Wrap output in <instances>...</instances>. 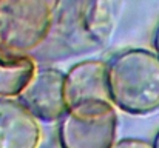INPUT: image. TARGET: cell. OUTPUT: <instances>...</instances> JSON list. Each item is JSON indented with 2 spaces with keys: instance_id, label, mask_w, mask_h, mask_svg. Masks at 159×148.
<instances>
[{
  "instance_id": "6da1fadb",
  "label": "cell",
  "mask_w": 159,
  "mask_h": 148,
  "mask_svg": "<svg viewBox=\"0 0 159 148\" xmlns=\"http://www.w3.org/2000/svg\"><path fill=\"white\" fill-rule=\"evenodd\" d=\"M110 99L116 108L131 116H147L159 110V57L145 48L122 51L108 63Z\"/></svg>"
},
{
  "instance_id": "7a4b0ae2",
  "label": "cell",
  "mask_w": 159,
  "mask_h": 148,
  "mask_svg": "<svg viewBox=\"0 0 159 148\" xmlns=\"http://www.w3.org/2000/svg\"><path fill=\"white\" fill-rule=\"evenodd\" d=\"M110 0H65L54 28L40 47L47 57H65L94 51L113 31Z\"/></svg>"
},
{
  "instance_id": "3957f363",
  "label": "cell",
  "mask_w": 159,
  "mask_h": 148,
  "mask_svg": "<svg viewBox=\"0 0 159 148\" xmlns=\"http://www.w3.org/2000/svg\"><path fill=\"white\" fill-rule=\"evenodd\" d=\"M65 0H0V48L33 52L50 37Z\"/></svg>"
},
{
  "instance_id": "277c9868",
  "label": "cell",
  "mask_w": 159,
  "mask_h": 148,
  "mask_svg": "<svg viewBox=\"0 0 159 148\" xmlns=\"http://www.w3.org/2000/svg\"><path fill=\"white\" fill-rule=\"evenodd\" d=\"M117 113L111 100L90 99L71 105L59 120L62 148H110L116 142Z\"/></svg>"
},
{
  "instance_id": "5b68a950",
  "label": "cell",
  "mask_w": 159,
  "mask_h": 148,
  "mask_svg": "<svg viewBox=\"0 0 159 148\" xmlns=\"http://www.w3.org/2000/svg\"><path fill=\"white\" fill-rule=\"evenodd\" d=\"M63 77L60 70L51 66L39 68L19 96V100L43 122H56L66 111V102L63 97Z\"/></svg>"
},
{
  "instance_id": "8992f818",
  "label": "cell",
  "mask_w": 159,
  "mask_h": 148,
  "mask_svg": "<svg viewBox=\"0 0 159 148\" xmlns=\"http://www.w3.org/2000/svg\"><path fill=\"white\" fill-rule=\"evenodd\" d=\"M42 125L20 102L0 99V148H40Z\"/></svg>"
},
{
  "instance_id": "52a82bcc",
  "label": "cell",
  "mask_w": 159,
  "mask_h": 148,
  "mask_svg": "<svg viewBox=\"0 0 159 148\" xmlns=\"http://www.w3.org/2000/svg\"><path fill=\"white\" fill-rule=\"evenodd\" d=\"M108 63L84 60L71 66L63 77V97L66 108L90 99L111 100L107 80Z\"/></svg>"
},
{
  "instance_id": "ba28073f",
  "label": "cell",
  "mask_w": 159,
  "mask_h": 148,
  "mask_svg": "<svg viewBox=\"0 0 159 148\" xmlns=\"http://www.w3.org/2000/svg\"><path fill=\"white\" fill-rule=\"evenodd\" d=\"M37 70L31 54L0 48V99H19Z\"/></svg>"
},
{
  "instance_id": "9c48e42d",
  "label": "cell",
  "mask_w": 159,
  "mask_h": 148,
  "mask_svg": "<svg viewBox=\"0 0 159 148\" xmlns=\"http://www.w3.org/2000/svg\"><path fill=\"white\" fill-rule=\"evenodd\" d=\"M110 148H153V145L147 141H142V139L125 137V139L116 141Z\"/></svg>"
},
{
  "instance_id": "30bf717a",
  "label": "cell",
  "mask_w": 159,
  "mask_h": 148,
  "mask_svg": "<svg viewBox=\"0 0 159 148\" xmlns=\"http://www.w3.org/2000/svg\"><path fill=\"white\" fill-rule=\"evenodd\" d=\"M153 47H155V52L158 54V57H159V25L156 26V31H155V37H153Z\"/></svg>"
},
{
  "instance_id": "8fae6325",
  "label": "cell",
  "mask_w": 159,
  "mask_h": 148,
  "mask_svg": "<svg viewBox=\"0 0 159 148\" xmlns=\"http://www.w3.org/2000/svg\"><path fill=\"white\" fill-rule=\"evenodd\" d=\"M153 148H159V130H158V133L155 134V139H153Z\"/></svg>"
}]
</instances>
